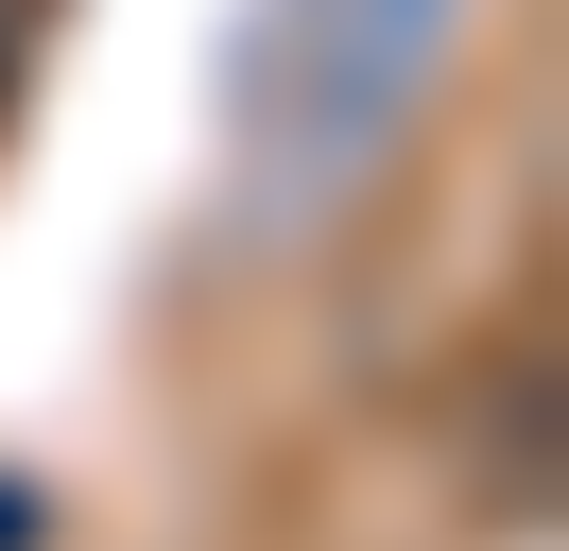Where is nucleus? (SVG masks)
Here are the masks:
<instances>
[{
  "instance_id": "nucleus-1",
  "label": "nucleus",
  "mask_w": 569,
  "mask_h": 551,
  "mask_svg": "<svg viewBox=\"0 0 569 551\" xmlns=\"http://www.w3.org/2000/svg\"><path fill=\"white\" fill-rule=\"evenodd\" d=\"M466 34H483V0H259L242 69H224V103H242V224L311 241L328 207H362L415 156V121L449 103Z\"/></svg>"
}]
</instances>
